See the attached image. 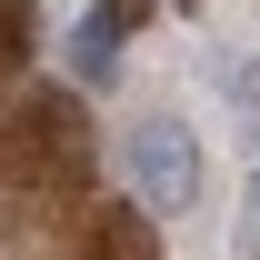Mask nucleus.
<instances>
[{
	"mask_svg": "<svg viewBox=\"0 0 260 260\" xmlns=\"http://www.w3.org/2000/svg\"><path fill=\"white\" fill-rule=\"evenodd\" d=\"M220 80H230V90H240V120H260V70H240V60H230Z\"/></svg>",
	"mask_w": 260,
	"mask_h": 260,
	"instance_id": "obj_6",
	"label": "nucleus"
},
{
	"mask_svg": "<svg viewBox=\"0 0 260 260\" xmlns=\"http://www.w3.org/2000/svg\"><path fill=\"white\" fill-rule=\"evenodd\" d=\"M130 30H140V0H90L80 30H70V70H80V80H110L120 50H130Z\"/></svg>",
	"mask_w": 260,
	"mask_h": 260,
	"instance_id": "obj_3",
	"label": "nucleus"
},
{
	"mask_svg": "<svg viewBox=\"0 0 260 260\" xmlns=\"http://www.w3.org/2000/svg\"><path fill=\"white\" fill-rule=\"evenodd\" d=\"M240 250H260V180H250V220H240Z\"/></svg>",
	"mask_w": 260,
	"mask_h": 260,
	"instance_id": "obj_7",
	"label": "nucleus"
},
{
	"mask_svg": "<svg viewBox=\"0 0 260 260\" xmlns=\"http://www.w3.org/2000/svg\"><path fill=\"white\" fill-rule=\"evenodd\" d=\"M120 170H130V190L150 200V210H190V190H200V140H190V120H170V110L130 120Z\"/></svg>",
	"mask_w": 260,
	"mask_h": 260,
	"instance_id": "obj_1",
	"label": "nucleus"
},
{
	"mask_svg": "<svg viewBox=\"0 0 260 260\" xmlns=\"http://www.w3.org/2000/svg\"><path fill=\"white\" fill-rule=\"evenodd\" d=\"M30 30H40V10H30V0H0V80L30 60Z\"/></svg>",
	"mask_w": 260,
	"mask_h": 260,
	"instance_id": "obj_4",
	"label": "nucleus"
},
{
	"mask_svg": "<svg viewBox=\"0 0 260 260\" xmlns=\"http://www.w3.org/2000/svg\"><path fill=\"white\" fill-rule=\"evenodd\" d=\"M100 260H150V230H140V220H110V230H100Z\"/></svg>",
	"mask_w": 260,
	"mask_h": 260,
	"instance_id": "obj_5",
	"label": "nucleus"
},
{
	"mask_svg": "<svg viewBox=\"0 0 260 260\" xmlns=\"http://www.w3.org/2000/svg\"><path fill=\"white\" fill-rule=\"evenodd\" d=\"M80 160V110L70 100H30L10 130V170H70Z\"/></svg>",
	"mask_w": 260,
	"mask_h": 260,
	"instance_id": "obj_2",
	"label": "nucleus"
}]
</instances>
